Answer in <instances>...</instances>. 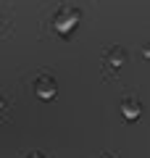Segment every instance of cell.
I'll return each instance as SVG.
<instances>
[{"mask_svg":"<svg viewBox=\"0 0 150 158\" xmlns=\"http://www.w3.org/2000/svg\"><path fill=\"white\" fill-rule=\"evenodd\" d=\"M37 95H42V98H53L56 95V85H53L50 77H45L42 82H37Z\"/></svg>","mask_w":150,"mask_h":158,"instance_id":"1","label":"cell"},{"mask_svg":"<svg viewBox=\"0 0 150 158\" xmlns=\"http://www.w3.org/2000/svg\"><path fill=\"white\" fill-rule=\"evenodd\" d=\"M77 19H79V13L69 8V13H66V16H63V19H61V29H69V27H71L74 21H77Z\"/></svg>","mask_w":150,"mask_h":158,"instance_id":"2","label":"cell"},{"mask_svg":"<svg viewBox=\"0 0 150 158\" xmlns=\"http://www.w3.org/2000/svg\"><path fill=\"white\" fill-rule=\"evenodd\" d=\"M124 108H127L129 118H137V111H140V108H137V103H132V100H129V103H127V106H124Z\"/></svg>","mask_w":150,"mask_h":158,"instance_id":"3","label":"cell"},{"mask_svg":"<svg viewBox=\"0 0 150 158\" xmlns=\"http://www.w3.org/2000/svg\"><path fill=\"white\" fill-rule=\"evenodd\" d=\"M32 158H42V156H32Z\"/></svg>","mask_w":150,"mask_h":158,"instance_id":"4","label":"cell"}]
</instances>
